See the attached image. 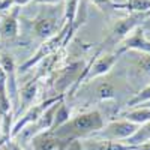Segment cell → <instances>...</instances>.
I'll use <instances>...</instances> for the list:
<instances>
[{
  "label": "cell",
  "mask_w": 150,
  "mask_h": 150,
  "mask_svg": "<svg viewBox=\"0 0 150 150\" xmlns=\"http://www.w3.org/2000/svg\"><path fill=\"white\" fill-rule=\"evenodd\" d=\"M104 128V117L99 111H89L83 114L69 119L57 129H50L57 138L65 144L75 141L81 137L93 135L95 132L101 131Z\"/></svg>",
  "instance_id": "1"
},
{
  "label": "cell",
  "mask_w": 150,
  "mask_h": 150,
  "mask_svg": "<svg viewBox=\"0 0 150 150\" xmlns=\"http://www.w3.org/2000/svg\"><path fill=\"white\" fill-rule=\"evenodd\" d=\"M69 29H71V24L65 23V26L62 27L53 38H50V39L44 41V44L39 47V50H38V51L35 53V56H33L32 59H29L26 63H24V65L20 68V71H21V72H26V71L30 69L33 65H36L38 62H41V60L50 57V54H53V53L59 51L62 47H65V45L69 42V39H68Z\"/></svg>",
  "instance_id": "2"
},
{
  "label": "cell",
  "mask_w": 150,
  "mask_h": 150,
  "mask_svg": "<svg viewBox=\"0 0 150 150\" xmlns=\"http://www.w3.org/2000/svg\"><path fill=\"white\" fill-rule=\"evenodd\" d=\"M147 18H150V11H147V12H132L131 15L116 21L114 27H112V30H111V33L108 36V39L105 42H110V41L116 42V44L122 42L134 29L141 26V23L146 21Z\"/></svg>",
  "instance_id": "3"
},
{
  "label": "cell",
  "mask_w": 150,
  "mask_h": 150,
  "mask_svg": "<svg viewBox=\"0 0 150 150\" xmlns=\"http://www.w3.org/2000/svg\"><path fill=\"white\" fill-rule=\"evenodd\" d=\"M63 98H65V95H57V96H54V98L45 99L44 102L38 104V105H32L29 110H26V112L21 116V119L14 125V128L11 129V137H17L24 128L27 126V125H32V123H35L38 119H39V117H42V114H44V112H45L50 107H51L53 104L63 101Z\"/></svg>",
  "instance_id": "4"
},
{
  "label": "cell",
  "mask_w": 150,
  "mask_h": 150,
  "mask_svg": "<svg viewBox=\"0 0 150 150\" xmlns=\"http://www.w3.org/2000/svg\"><path fill=\"white\" fill-rule=\"evenodd\" d=\"M140 126L135 123H131L128 120H114L104 126L101 131L93 134V137H99L105 141H117V140H126Z\"/></svg>",
  "instance_id": "5"
},
{
  "label": "cell",
  "mask_w": 150,
  "mask_h": 150,
  "mask_svg": "<svg viewBox=\"0 0 150 150\" xmlns=\"http://www.w3.org/2000/svg\"><path fill=\"white\" fill-rule=\"evenodd\" d=\"M129 50H135V51H140V53H144V54H150V41L146 36L144 27L138 26L137 29H134L122 41L119 50H116V53L119 56H122L123 53L129 51Z\"/></svg>",
  "instance_id": "6"
},
{
  "label": "cell",
  "mask_w": 150,
  "mask_h": 150,
  "mask_svg": "<svg viewBox=\"0 0 150 150\" xmlns=\"http://www.w3.org/2000/svg\"><path fill=\"white\" fill-rule=\"evenodd\" d=\"M0 66L3 68L5 74H6V84H8V96L11 99V104H14L12 107L18 108V93H17V78H15V60L9 53H2L0 54Z\"/></svg>",
  "instance_id": "7"
},
{
  "label": "cell",
  "mask_w": 150,
  "mask_h": 150,
  "mask_svg": "<svg viewBox=\"0 0 150 150\" xmlns=\"http://www.w3.org/2000/svg\"><path fill=\"white\" fill-rule=\"evenodd\" d=\"M59 26H60L59 18L54 15H48V14L39 15L32 23V29H33L35 35L42 41H47L50 38H53L59 32Z\"/></svg>",
  "instance_id": "8"
},
{
  "label": "cell",
  "mask_w": 150,
  "mask_h": 150,
  "mask_svg": "<svg viewBox=\"0 0 150 150\" xmlns=\"http://www.w3.org/2000/svg\"><path fill=\"white\" fill-rule=\"evenodd\" d=\"M84 63L83 62H74L69 66H66L65 69H62L59 72V77L56 80V89L60 92V95H65L63 92L71 87L72 84H75V81L78 80L80 74L83 72L81 69H84Z\"/></svg>",
  "instance_id": "9"
},
{
  "label": "cell",
  "mask_w": 150,
  "mask_h": 150,
  "mask_svg": "<svg viewBox=\"0 0 150 150\" xmlns=\"http://www.w3.org/2000/svg\"><path fill=\"white\" fill-rule=\"evenodd\" d=\"M20 35V8L15 6L0 21V36L5 39H15Z\"/></svg>",
  "instance_id": "10"
},
{
  "label": "cell",
  "mask_w": 150,
  "mask_h": 150,
  "mask_svg": "<svg viewBox=\"0 0 150 150\" xmlns=\"http://www.w3.org/2000/svg\"><path fill=\"white\" fill-rule=\"evenodd\" d=\"M32 146L35 150H62L63 149V143L50 129L33 137Z\"/></svg>",
  "instance_id": "11"
},
{
  "label": "cell",
  "mask_w": 150,
  "mask_h": 150,
  "mask_svg": "<svg viewBox=\"0 0 150 150\" xmlns=\"http://www.w3.org/2000/svg\"><path fill=\"white\" fill-rule=\"evenodd\" d=\"M38 95V77L35 80H30L29 83H26L23 86V89L20 92V104L17 108V116L20 117V112H26V110H29L33 104V99Z\"/></svg>",
  "instance_id": "12"
},
{
  "label": "cell",
  "mask_w": 150,
  "mask_h": 150,
  "mask_svg": "<svg viewBox=\"0 0 150 150\" xmlns=\"http://www.w3.org/2000/svg\"><path fill=\"white\" fill-rule=\"evenodd\" d=\"M83 150H137L138 146H129L123 141H105V140H87Z\"/></svg>",
  "instance_id": "13"
},
{
  "label": "cell",
  "mask_w": 150,
  "mask_h": 150,
  "mask_svg": "<svg viewBox=\"0 0 150 150\" xmlns=\"http://www.w3.org/2000/svg\"><path fill=\"white\" fill-rule=\"evenodd\" d=\"M120 117H122V120H128V122L135 123L140 126V125L150 122V108L140 107V108H135V110H129V111L122 112Z\"/></svg>",
  "instance_id": "14"
},
{
  "label": "cell",
  "mask_w": 150,
  "mask_h": 150,
  "mask_svg": "<svg viewBox=\"0 0 150 150\" xmlns=\"http://www.w3.org/2000/svg\"><path fill=\"white\" fill-rule=\"evenodd\" d=\"M6 74L3 71V68L0 66V114L3 117L8 116V112L11 111V99L8 96V84H6Z\"/></svg>",
  "instance_id": "15"
},
{
  "label": "cell",
  "mask_w": 150,
  "mask_h": 150,
  "mask_svg": "<svg viewBox=\"0 0 150 150\" xmlns=\"http://www.w3.org/2000/svg\"><path fill=\"white\" fill-rule=\"evenodd\" d=\"M150 141V122L140 125V128L135 131V134H132L129 138L123 140V143H126L129 146H141Z\"/></svg>",
  "instance_id": "16"
},
{
  "label": "cell",
  "mask_w": 150,
  "mask_h": 150,
  "mask_svg": "<svg viewBox=\"0 0 150 150\" xmlns=\"http://www.w3.org/2000/svg\"><path fill=\"white\" fill-rule=\"evenodd\" d=\"M69 120V110L66 108V105L62 101L56 110V114H54V120L51 125V129H57L59 126H62L63 123H66Z\"/></svg>",
  "instance_id": "17"
},
{
  "label": "cell",
  "mask_w": 150,
  "mask_h": 150,
  "mask_svg": "<svg viewBox=\"0 0 150 150\" xmlns=\"http://www.w3.org/2000/svg\"><path fill=\"white\" fill-rule=\"evenodd\" d=\"M80 2L81 0H66V8H65V20L68 24H72L75 17H77V12L80 8Z\"/></svg>",
  "instance_id": "18"
},
{
  "label": "cell",
  "mask_w": 150,
  "mask_h": 150,
  "mask_svg": "<svg viewBox=\"0 0 150 150\" xmlns=\"http://www.w3.org/2000/svg\"><path fill=\"white\" fill-rule=\"evenodd\" d=\"M96 96L99 99H112L116 98V89L111 83H102L98 86L96 89Z\"/></svg>",
  "instance_id": "19"
},
{
  "label": "cell",
  "mask_w": 150,
  "mask_h": 150,
  "mask_svg": "<svg viewBox=\"0 0 150 150\" xmlns=\"http://www.w3.org/2000/svg\"><path fill=\"white\" fill-rule=\"evenodd\" d=\"M147 101H150V84L146 86L144 89L140 93H137L132 99H129V101H128V107L132 108V107H137V105H141V104H144Z\"/></svg>",
  "instance_id": "20"
},
{
  "label": "cell",
  "mask_w": 150,
  "mask_h": 150,
  "mask_svg": "<svg viewBox=\"0 0 150 150\" xmlns=\"http://www.w3.org/2000/svg\"><path fill=\"white\" fill-rule=\"evenodd\" d=\"M32 0H0V11H9L12 8H21L24 5H27L30 3Z\"/></svg>",
  "instance_id": "21"
},
{
  "label": "cell",
  "mask_w": 150,
  "mask_h": 150,
  "mask_svg": "<svg viewBox=\"0 0 150 150\" xmlns=\"http://www.w3.org/2000/svg\"><path fill=\"white\" fill-rule=\"evenodd\" d=\"M90 2H92L98 9H101L102 12H108V11L116 9V3L112 2V0H90Z\"/></svg>",
  "instance_id": "22"
},
{
  "label": "cell",
  "mask_w": 150,
  "mask_h": 150,
  "mask_svg": "<svg viewBox=\"0 0 150 150\" xmlns=\"http://www.w3.org/2000/svg\"><path fill=\"white\" fill-rule=\"evenodd\" d=\"M138 66L144 71V72H147V74H150V54H141V59L138 60Z\"/></svg>",
  "instance_id": "23"
},
{
  "label": "cell",
  "mask_w": 150,
  "mask_h": 150,
  "mask_svg": "<svg viewBox=\"0 0 150 150\" xmlns=\"http://www.w3.org/2000/svg\"><path fill=\"white\" fill-rule=\"evenodd\" d=\"M33 3H42V5H57L63 0H32Z\"/></svg>",
  "instance_id": "24"
},
{
  "label": "cell",
  "mask_w": 150,
  "mask_h": 150,
  "mask_svg": "<svg viewBox=\"0 0 150 150\" xmlns=\"http://www.w3.org/2000/svg\"><path fill=\"white\" fill-rule=\"evenodd\" d=\"M140 107H144V108H150V101H147V102H144V104H141Z\"/></svg>",
  "instance_id": "25"
},
{
  "label": "cell",
  "mask_w": 150,
  "mask_h": 150,
  "mask_svg": "<svg viewBox=\"0 0 150 150\" xmlns=\"http://www.w3.org/2000/svg\"><path fill=\"white\" fill-rule=\"evenodd\" d=\"M0 144H2V131H0Z\"/></svg>",
  "instance_id": "26"
}]
</instances>
